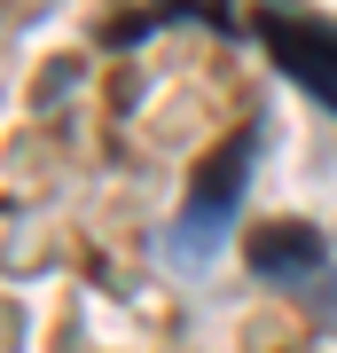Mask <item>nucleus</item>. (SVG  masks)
Wrapping results in <instances>:
<instances>
[{
  "label": "nucleus",
  "mask_w": 337,
  "mask_h": 353,
  "mask_svg": "<svg viewBox=\"0 0 337 353\" xmlns=\"http://www.w3.org/2000/svg\"><path fill=\"white\" fill-rule=\"evenodd\" d=\"M251 267L275 275V283L314 275V267H322V236H314L306 220H259V228H251Z\"/></svg>",
  "instance_id": "nucleus-3"
},
{
  "label": "nucleus",
  "mask_w": 337,
  "mask_h": 353,
  "mask_svg": "<svg viewBox=\"0 0 337 353\" xmlns=\"http://www.w3.org/2000/svg\"><path fill=\"white\" fill-rule=\"evenodd\" d=\"M243 173H251V134H227L220 150L196 165V181H188V212H181V228H173V236L204 252V243H212L220 228H227V212H236Z\"/></svg>",
  "instance_id": "nucleus-1"
},
{
  "label": "nucleus",
  "mask_w": 337,
  "mask_h": 353,
  "mask_svg": "<svg viewBox=\"0 0 337 353\" xmlns=\"http://www.w3.org/2000/svg\"><path fill=\"white\" fill-rule=\"evenodd\" d=\"M259 39L306 94H322V110H337V32L329 24H314V16H259Z\"/></svg>",
  "instance_id": "nucleus-2"
}]
</instances>
